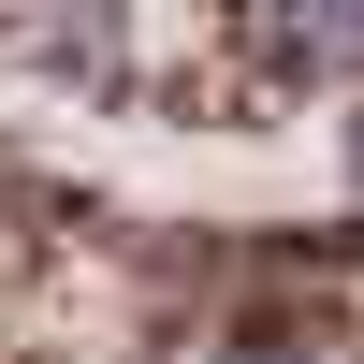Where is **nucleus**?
I'll use <instances>...</instances> for the list:
<instances>
[{"mask_svg": "<svg viewBox=\"0 0 364 364\" xmlns=\"http://www.w3.org/2000/svg\"><path fill=\"white\" fill-rule=\"evenodd\" d=\"M291 44H306V73H350L364 58V0H291Z\"/></svg>", "mask_w": 364, "mask_h": 364, "instance_id": "f257e3e1", "label": "nucleus"}, {"mask_svg": "<svg viewBox=\"0 0 364 364\" xmlns=\"http://www.w3.org/2000/svg\"><path fill=\"white\" fill-rule=\"evenodd\" d=\"M204 364H350V350H321V336H219Z\"/></svg>", "mask_w": 364, "mask_h": 364, "instance_id": "f03ea898", "label": "nucleus"}]
</instances>
